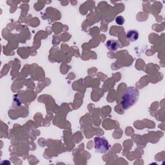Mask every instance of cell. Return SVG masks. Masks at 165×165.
<instances>
[{
    "label": "cell",
    "instance_id": "1",
    "mask_svg": "<svg viewBox=\"0 0 165 165\" xmlns=\"http://www.w3.org/2000/svg\"><path fill=\"white\" fill-rule=\"evenodd\" d=\"M139 92L135 87H130L126 89L122 98L121 105L124 109L127 110L132 107L137 101Z\"/></svg>",
    "mask_w": 165,
    "mask_h": 165
},
{
    "label": "cell",
    "instance_id": "2",
    "mask_svg": "<svg viewBox=\"0 0 165 165\" xmlns=\"http://www.w3.org/2000/svg\"><path fill=\"white\" fill-rule=\"evenodd\" d=\"M94 141H95V149L97 152L104 154L109 150L110 146L108 141L106 139L96 137L94 138Z\"/></svg>",
    "mask_w": 165,
    "mask_h": 165
},
{
    "label": "cell",
    "instance_id": "3",
    "mask_svg": "<svg viewBox=\"0 0 165 165\" xmlns=\"http://www.w3.org/2000/svg\"><path fill=\"white\" fill-rule=\"evenodd\" d=\"M139 38V33L136 30H129L126 34V39L128 41L134 42Z\"/></svg>",
    "mask_w": 165,
    "mask_h": 165
},
{
    "label": "cell",
    "instance_id": "4",
    "mask_svg": "<svg viewBox=\"0 0 165 165\" xmlns=\"http://www.w3.org/2000/svg\"><path fill=\"white\" fill-rule=\"evenodd\" d=\"M120 44L115 40H109L107 42V49L112 51H115L119 48Z\"/></svg>",
    "mask_w": 165,
    "mask_h": 165
},
{
    "label": "cell",
    "instance_id": "5",
    "mask_svg": "<svg viewBox=\"0 0 165 165\" xmlns=\"http://www.w3.org/2000/svg\"><path fill=\"white\" fill-rule=\"evenodd\" d=\"M115 21L117 23V24H118L120 25H123L125 23V19L122 16H117L115 19Z\"/></svg>",
    "mask_w": 165,
    "mask_h": 165
}]
</instances>
